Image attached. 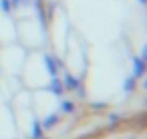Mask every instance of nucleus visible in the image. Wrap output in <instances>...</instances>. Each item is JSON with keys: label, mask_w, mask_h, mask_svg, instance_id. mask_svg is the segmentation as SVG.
<instances>
[{"label": "nucleus", "mask_w": 147, "mask_h": 139, "mask_svg": "<svg viewBox=\"0 0 147 139\" xmlns=\"http://www.w3.org/2000/svg\"><path fill=\"white\" fill-rule=\"evenodd\" d=\"M139 2H145V0H139Z\"/></svg>", "instance_id": "nucleus-2"}, {"label": "nucleus", "mask_w": 147, "mask_h": 139, "mask_svg": "<svg viewBox=\"0 0 147 139\" xmlns=\"http://www.w3.org/2000/svg\"><path fill=\"white\" fill-rule=\"evenodd\" d=\"M0 8H2V10H10V2H8V0H0Z\"/></svg>", "instance_id": "nucleus-1"}]
</instances>
